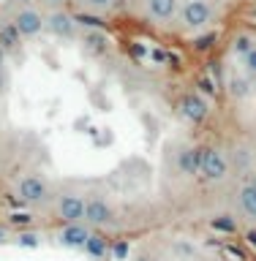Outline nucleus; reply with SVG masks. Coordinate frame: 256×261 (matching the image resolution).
<instances>
[{
    "label": "nucleus",
    "mask_w": 256,
    "mask_h": 261,
    "mask_svg": "<svg viewBox=\"0 0 256 261\" xmlns=\"http://www.w3.org/2000/svg\"><path fill=\"white\" fill-rule=\"evenodd\" d=\"M44 3H46V6H52L55 11H57V8H60V6H65V3H68V0H44Z\"/></svg>",
    "instance_id": "5701e85b"
},
{
    "label": "nucleus",
    "mask_w": 256,
    "mask_h": 261,
    "mask_svg": "<svg viewBox=\"0 0 256 261\" xmlns=\"http://www.w3.org/2000/svg\"><path fill=\"white\" fill-rule=\"evenodd\" d=\"M245 177H248V185H253V188H256V166L251 169V174H245Z\"/></svg>",
    "instance_id": "393cba45"
},
{
    "label": "nucleus",
    "mask_w": 256,
    "mask_h": 261,
    "mask_svg": "<svg viewBox=\"0 0 256 261\" xmlns=\"http://www.w3.org/2000/svg\"><path fill=\"white\" fill-rule=\"evenodd\" d=\"M87 237H90V231H87V228L82 226V223H71V226L63 228L60 240H63L65 245H85Z\"/></svg>",
    "instance_id": "f8f14e48"
},
{
    "label": "nucleus",
    "mask_w": 256,
    "mask_h": 261,
    "mask_svg": "<svg viewBox=\"0 0 256 261\" xmlns=\"http://www.w3.org/2000/svg\"><path fill=\"white\" fill-rule=\"evenodd\" d=\"M6 93V73H3V68H0V95Z\"/></svg>",
    "instance_id": "b1692460"
},
{
    "label": "nucleus",
    "mask_w": 256,
    "mask_h": 261,
    "mask_svg": "<svg viewBox=\"0 0 256 261\" xmlns=\"http://www.w3.org/2000/svg\"><path fill=\"white\" fill-rule=\"evenodd\" d=\"M177 112L183 114L188 122H194V125H202V122L210 117V106L199 93H185L177 101Z\"/></svg>",
    "instance_id": "423d86ee"
},
{
    "label": "nucleus",
    "mask_w": 256,
    "mask_h": 261,
    "mask_svg": "<svg viewBox=\"0 0 256 261\" xmlns=\"http://www.w3.org/2000/svg\"><path fill=\"white\" fill-rule=\"evenodd\" d=\"M3 63H6V49L0 46V68H3Z\"/></svg>",
    "instance_id": "a878e982"
},
{
    "label": "nucleus",
    "mask_w": 256,
    "mask_h": 261,
    "mask_svg": "<svg viewBox=\"0 0 256 261\" xmlns=\"http://www.w3.org/2000/svg\"><path fill=\"white\" fill-rule=\"evenodd\" d=\"M90 8H96V11H106V8H112L114 0H85Z\"/></svg>",
    "instance_id": "aec40b11"
},
{
    "label": "nucleus",
    "mask_w": 256,
    "mask_h": 261,
    "mask_svg": "<svg viewBox=\"0 0 256 261\" xmlns=\"http://www.w3.org/2000/svg\"><path fill=\"white\" fill-rule=\"evenodd\" d=\"M245 68H248L253 76H256V49H253L251 55H245Z\"/></svg>",
    "instance_id": "412c9836"
},
{
    "label": "nucleus",
    "mask_w": 256,
    "mask_h": 261,
    "mask_svg": "<svg viewBox=\"0 0 256 261\" xmlns=\"http://www.w3.org/2000/svg\"><path fill=\"white\" fill-rule=\"evenodd\" d=\"M213 226L221 228V231H237V220H232V215H221L213 220Z\"/></svg>",
    "instance_id": "6ab92c4d"
},
{
    "label": "nucleus",
    "mask_w": 256,
    "mask_h": 261,
    "mask_svg": "<svg viewBox=\"0 0 256 261\" xmlns=\"http://www.w3.org/2000/svg\"><path fill=\"white\" fill-rule=\"evenodd\" d=\"M177 11H180V0H147V14L158 22L175 19Z\"/></svg>",
    "instance_id": "9d476101"
},
{
    "label": "nucleus",
    "mask_w": 256,
    "mask_h": 261,
    "mask_svg": "<svg viewBox=\"0 0 256 261\" xmlns=\"http://www.w3.org/2000/svg\"><path fill=\"white\" fill-rule=\"evenodd\" d=\"M85 46L90 49V52L93 55H104L106 52V46H109V41H106V36L101 30H90V33H85Z\"/></svg>",
    "instance_id": "4468645a"
},
{
    "label": "nucleus",
    "mask_w": 256,
    "mask_h": 261,
    "mask_svg": "<svg viewBox=\"0 0 256 261\" xmlns=\"http://www.w3.org/2000/svg\"><path fill=\"white\" fill-rule=\"evenodd\" d=\"M210 19H213V8L207 0H185L183 8H180V22L188 30H202Z\"/></svg>",
    "instance_id": "20e7f679"
},
{
    "label": "nucleus",
    "mask_w": 256,
    "mask_h": 261,
    "mask_svg": "<svg viewBox=\"0 0 256 261\" xmlns=\"http://www.w3.org/2000/svg\"><path fill=\"white\" fill-rule=\"evenodd\" d=\"M199 87H202V93H207V95L216 93V85H213L210 79H199Z\"/></svg>",
    "instance_id": "4be33fe9"
},
{
    "label": "nucleus",
    "mask_w": 256,
    "mask_h": 261,
    "mask_svg": "<svg viewBox=\"0 0 256 261\" xmlns=\"http://www.w3.org/2000/svg\"><path fill=\"white\" fill-rule=\"evenodd\" d=\"M0 46H3L6 52H11V49L19 46V33L14 30V24H3V28H0Z\"/></svg>",
    "instance_id": "2eb2a0df"
},
{
    "label": "nucleus",
    "mask_w": 256,
    "mask_h": 261,
    "mask_svg": "<svg viewBox=\"0 0 256 261\" xmlns=\"http://www.w3.org/2000/svg\"><path fill=\"white\" fill-rule=\"evenodd\" d=\"M229 158L226 152H221L218 147H202V166H199V174L207 179V182H224L229 177Z\"/></svg>",
    "instance_id": "f257e3e1"
},
{
    "label": "nucleus",
    "mask_w": 256,
    "mask_h": 261,
    "mask_svg": "<svg viewBox=\"0 0 256 261\" xmlns=\"http://www.w3.org/2000/svg\"><path fill=\"white\" fill-rule=\"evenodd\" d=\"M199 166H202V147L185 144V147H180V150L175 152V169L183 177H188V179L196 177L199 174Z\"/></svg>",
    "instance_id": "0eeeda50"
},
{
    "label": "nucleus",
    "mask_w": 256,
    "mask_h": 261,
    "mask_svg": "<svg viewBox=\"0 0 256 261\" xmlns=\"http://www.w3.org/2000/svg\"><path fill=\"white\" fill-rule=\"evenodd\" d=\"M251 93H253V87L245 76H229V95H232L235 101H245Z\"/></svg>",
    "instance_id": "ddd939ff"
},
{
    "label": "nucleus",
    "mask_w": 256,
    "mask_h": 261,
    "mask_svg": "<svg viewBox=\"0 0 256 261\" xmlns=\"http://www.w3.org/2000/svg\"><path fill=\"white\" fill-rule=\"evenodd\" d=\"M0 237H3V228H0Z\"/></svg>",
    "instance_id": "bb28decb"
},
{
    "label": "nucleus",
    "mask_w": 256,
    "mask_h": 261,
    "mask_svg": "<svg viewBox=\"0 0 256 261\" xmlns=\"http://www.w3.org/2000/svg\"><path fill=\"white\" fill-rule=\"evenodd\" d=\"M216 41H218V33H216V30H210V33H202V36H196L191 44H194L196 52H207V49L216 46Z\"/></svg>",
    "instance_id": "f3484780"
},
{
    "label": "nucleus",
    "mask_w": 256,
    "mask_h": 261,
    "mask_svg": "<svg viewBox=\"0 0 256 261\" xmlns=\"http://www.w3.org/2000/svg\"><path fill=\"white\" fill-rule=\"evenodd\" d=\"M11 24H14V30L19 33V38H33V36H38V33L46 28V19L36 11V8L25 6V8H19V11L14 14Z\"/></svg>",
    "instance_id": "39448f33"
},
{
    "label": "nucleus",
    "mask_w": 256,
    "mask_h": 261,
    "mask_svg": "<svg viewBox=\"0 0 256 261\" xmlns=\"http://www.w3.org/2000/svg\"><path fill=\"white\" fill-rule=\"evenodd\" d=\"M46 28L60 38H74V33H77V19H74L71 14H65L63 8H57V11H52L46 16Z\"/></svg>",
    "instance_id": "1a4fd4ad"
},
{
    "label": "nucleus",
    "mask_w": 256,
    "mask_h": 261,
    "mask_svg": "<svg viewBox=\"0 0 256 261\" xmlns=\"http://www.w3.org/2000/svg\"><path fill=\"white\" fill-rule=\"evenodd\" d=\"M237 207H240V215L245 220L256 223V188L245 182L240 191H237Z\"/></svg>",
    "instance_id": "9b49d317"
},
{
    "label": "nucleus",
    "mask_w": 256,
    "mask_h": 261,
    "mask_svg": "<svg viewBox=\"0 0 256 261\" xmlns=\"http://www.w3.org/2000/svg\"><path fill=\"white\" fill-rule=\"evenodd\" d=\"M85 248H87L90 256H104V253H106V240H101L98 234H90L87 242H85Z\"/></svg>",
    "instance_id": "a211bd4d"
},
{
    "label": "nucleus",
    "mask_w": 256,
    "mask_h": 261,
    "mask_svg": "<svg viewBox=\"0 0 256 261\" xmlns=\"http://www.w3.org/2000/svg\"><path fill=\"white\" fill-rule=\"evenodd\" d=\"M55 212L57 218L65 220V226L82 223L85 220V199L79 193H60L55 196Z\"/></svg>",
    "instance_id": "7ed1b4c3"
},
{
    "label": "nucleus",
    "mask_w": 256,
    "mask_h": 261,
    "mask_svg": "<svg viewBox=\"0 0 256 261\" xmlns=\"http://www.w3.org/2000/svg\"><path fill=\"white\" fill-rule=\"evenodd\" d=\"M16 196L28 204H41L52 199V191H49V182L41 174H25L16 182Z\"/></svg>",
    "instance_id": "f03ea898"
},
{
    "label": "nucleus",
    "mask_w": 256,
    "mask_h": 261,
    "mask_svg": "<svg viewBox=\"0 0 256 261\" xmlns=\"http://www.w3.org/2000/svg\"><path fill=\"white\" fill-rule=\"evenodd\" d=\"M112 218H114V210L104 196H90V199H85V223L106 226Z\"/></svg>",
    "instance_id": "6e6552de"
},
{
    "label": "nucleus",
    "mask_w": 256,
    "mask_h": 261,
    "mask_svg": "<svg viewBox=\"0 0 256 261\" xmlns=\"http://www.w3.org/2000/svg\"><path fill=\"white\" fill-rule=\"evenodd\" d=\"M253 49H256V44H253V38H251V36H245V33L235 36V41H232V52H235V55L245 57V55H251Z\"/></svg>",
    "instance_id": "dca6fc26"
}]
</instances>
